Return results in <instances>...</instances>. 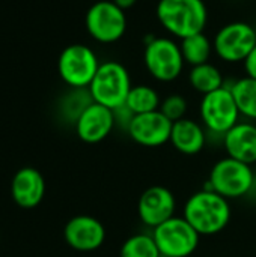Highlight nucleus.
Here are the masks:
<instances>
[{
    "mask_svg": "<svg viewBox=\"0 0 256 257\" xmlns=\"http://www.w3.org/2000/svg\"><path fill=\"white\" fill-rule=\"evenodd\" d=\"M161 96L160 93L148 84H136L131 87L125 105L134 113V114H143L160 110Z\"/></svg>",
    "mask_w": 256,
    "mask_h": 257,
    "instance_id": "21",
    "label": "nucleus"
},
{
    "mask_svg": "<svg viewBox=\"0 0 256 257\" xmlns=\"http://www.w3.org/2000/svg\"><path fill=\"white\" fill-rule=\"evenodd\" d=\"M161 257H190L199 247L201 235L184 217H172L151 230Z\"/></svg>",
    "mask_w": 256,
    "mask_h": 257,
    "instance_id": "9",
    "label": "nucleus"
},
{
    "mask_svg": "<svg viewBox=\"0 0 256 257\" xmlns=\"http://www.w3.org/2000/svg\"><path fill=\"white\" fill-rule=\"evenodd\" d=\"M155 15L161 27L178 39L202 33L208 24L204 0H158Z\"/></svg>",
    "mask_w": 256,
    "mask_h": 257,
    "instance_id": "2",
    "label": "nucleus"
},
{
    "mask_svg": "<svg viewBox=\"0 0 256 257\" xmlns=\"http://www.w3.org/2000/svg\"><path fill=\"white\" fill-rule=\"evenodd\" d=\"M222 143L226 157L253 166L256 164V125L252 122H238L223 137Z\"/></svg>",
    "mask_w": 256,
    "mask_h": 257,
    "instance_id": "16",
    "label": "nucleus"
},
{
    "mask_svg": "<svg viewBox=\"0 0 256 257\" xmlns=\"http://www.w3.org/2000/svg\"><path fill=\"white\" fill-rule=\"evenodd\" d=\"M174 122L160 110L136 114L127 130L130 139L143 148H160L170 142Z\"/></svg>",
    "mask_w": 256,
    "mask_h": 257,
    "instance_id": "12",
    "label": "nucleus"
},
{
    "mask_svg": "<svg viewBox=\"0 0 256 257\" xmlns=\"http://www.w3.org/2000/svg\"><path fill=\"white\" fill-rule=\"evenodd\" d=\"M180 47L184 62L190 66L208 63L211 54L214 53L213 39H210L205 32L180 39Z\"/></svg>",
    "mask_w": 256,
    "mask_h": 257,
    "instance_id": "19",
    "label": "nucleus"
},
{
    "mask_svg": "<svg viewBox=\"0 0 256 257\" xmlns=\"http://www.w3.org/2000/svg\"><path fill=\"white\" fill-rule=\"evenodd\" d=\"M187 110L189 104L187 99L180 95V93H170L166 98L161 99L160 104V111L170 120V122H178L184 117H187Z\"/></svg>",
    "mask_w": 256,
    "mask_h": 257,
    "instance_id": "24",
    "label": "nucleus"
},
{
    "mask_svg": "<svg viewBox=\"0 0 256 257\" xmlns=\"http://www.w3.org/2000/svg\"><path fill=\"white\" fill-rule=\"evenodd\" d=\"M255 182L256 175L250 164L225 157L211 167L204 188L234 200L247 196L253 190Z\"/></svg>",
    "mask_w": 256,
    "mask_h": 257,
    "instance_id": "3",
    "label": "nucleus"
},
{
    "mask_svg": "<svg viewBox=\"0 0 256 257\" xmlns=\"http://www.w3.org/2000/svg\"><path fill=\"white\" fill-rule=\"evenodd\" d=\"M101 62L97 53L84 44H71L62 50L57 59V72L71 89H88Z\"/></svg>",
    "mask_w": 256,
    "mask_h": 257,
    "instance_id": "7",
    "label": "nucleus"
},
{
    "mask_svg": "<svg viewBox=\"0 0 256 257\" xmlns=\"http://www.w3.org/2000/svg\"><path fill=\"white\" fill-rule=\"evenodd\" d=\"M143 63L148 74L160 83L175 81L186 66L180 42L167 36H157L146 42Z\"/></svg>",
    "mask_w": 256,
    "mask_h": 257,
    "instance_id": "5",
    "label": "nucleus"
},
{
    "mask_svg": "<svg viewBox=\"0 0 256 257\" xmlns=\"http://www.w3.org/2000/svg\"><path fill=\"white\" fill-rule=\"evenodd\" d=\"M74 128L81 142L88 145L101 143L116 128L113 110L98 102H92L77 119Z\"/></svg>",
    "mask_w": 256,
    "mask_h": 257,
    "instance_id": "14",
    "label": "nucleus"
},
{
    "mask_svg": "<svg viewBox=\"0 0 256 257\" xmlns=\"http://www.w3.org/2000/svg\"><path fill=\"white\" fill-rule=\"evenodd\" d=\"M256 47V29L246 21H232L222 26L214 38L216 56L226 63H244Z\"/></svg>",
    "mask_w": 256,
    "mask_h": 257,
    "instance_id": "8",
    "label": "nucleus"
},
{
    "mask_svg": "<svg viewBox=\"0 0 256 257\" xmlns=\"http://www.w3.org/2000/svg\"><path fill=\"white\" fill-rule=\"evenodd\" d=\"M113 114H115V123H116V126L118 128H124L125 131L128 130L133 117L136 116L125 104L121 105V107H118V108H115L113 110Z\"/></svg>",
    "mask_w": 256,
    "mask_h": 257,
    "instance_id": "25",
    "label": "nucleus"
},
{
    "mask_svg": "<svg viewBox=\"0 0 256 257\" xmlns=\"http://www.w3.org/2000/svg\"><path fill=\"white\" fill-rule=\"evenodd\" d=\"M11 196L17 206L23 209L39 206L45 196V179L42 173L33 167L20 169L12 178Z\"/></svg>",
    "mask_w": 256,
    "mask_h": 257,
    "instance_id": "15",
    "label": "nucleus"
},
{
    "mask_svg": "<svg viewBox=\"0 0 256 257\" xmlns=\"http://www.w3.org/2000/svg\"><path fill=\"white\" fill-rule=\"evenodd\" d=\"M234 99L237 102V107L240 110V114L246 119L256 120V80L244 75L241 78H237L229 86Z\"/></svg>",
    "mask_w": 256,
    "mask_h": 257,
    "instance_id": "20",
    "label": "nucleus"
},
{
    "mask_svg": "<svg viewBox=\"0 0 256 257\" xmlns=\"http://www.w3.org/2000/svg\"><path fill=\"white\" fill-rule=\"evenodd\" d=\"M119 257H161L151 233H134L124 241Z\"/></svg>",
    "mask_w": 256,
    "mask_h": 257,
    "instance_id": "23",
    "label": "nucleus"
},
{
    "mask_svg": "<svg viewBox=\"0 0 256 257\" xmlns=\"http://www.w3.org/2000/svg\"><path fill=\"white\" fill-rule=\"evenodd\" d=\"M189 84L201 95H207L226 86L222 71L211 62L192 66L189 71Z\"/></svg>",
    "mask_w": 256,
    "mask_h": 257,
    "instance_id": "18",
    "label": "nucleus"
},
{
    "mask_svg": "<svg viewBox=\"0 0 256 257\" xmlns=\"http://www.w3.org/2000/svg\"><path fill=\"white\" fill-rule=\"evenodd\" d=\"M243 65H244L246 75H249V77H252V78L256 80V47L255 50L252 51V54L247 57V60Z\"/></svg>",
    "mask_w": 256,
    "mask_h": 257,
    "instance_id": "26",
    "label": "nucleus"
},
{
    "mask_svg": "<svg viewBox=\"0 0 256 257\" xmlns=\"http://www.w3.org/2000/svg\"><path fill=\"white\" fill-rule=\"evenodd\" d=\"M131 87L133 84L128 69L121 62L107 60L101 62L88 89L94 102L115 110L125 104Z\"/></svg>",
    "mask_w": 256,
    "mask_h": 257,
    "instance_id": "4",
    "label": "nucleus"
},
{
    "mask_svg": "<svg viewBox=\"0 0 256 257\" xmlns=\"http://www.w3.org/2000/svg\"><path fill=\"white\" fill-rule=\"evenodd\" d=\"M94 102L89 89H71L60 101V114L72 125L81 116V113Z\"/></svg>",
    "mask_w": 256,
    "mask_h": 257,
    "instance_id": "22",
    "label": "nucleus"
},
{
    "mask_svg": "<svg viewBox=\"0 0 256 257\" xmlns=\"http://www.w3.org/2000/svg\"><path fill=\"white\" fill-rule=\"evenodd\" d=\"M240 110L229 86H223L214 92L202 95L199 102V117L208 134H214L222 139L240 122Z\"/></svg>",
    "mask_w": 256,
    "mask_h": 257,
    "instance_id": "6",
    "label": "nucleus"
},
{
    "mask_svg": "<svg viewBox=\"0 0 256 257\" xmlns=\"http://www.w3.org/2000/svg\"><path fill=\"white\" fill-rule=\"evenodd\" d=\"M208 142V131L205 126L190 117H184L174 122L170 133V145L174 149L183 155L192 157L201 154Z\"/></svg>",
    "mask_w": 256,
    "mask_h": 257,
    "instance_id": "17",
    "label": "nucleus"
},
{
    "mask_svg": "<svg viewBox=\"0 0 256 257\" xmlns=\"http://www.w3.org/2000/svg\"><path fill=\"white\" fill-rule=\"evenodd\" d=\"M255 29H256V23H255Z\"/></svg>",
    "mask_w": 256,
    "mask_h": 257,
    "instance_id": "28",
    "label": "nucleus"
},
{
    "mask_svg": "<svg viewBox=\"0 0 256 257\" xmlns=\"http://www.w3.org/2000/svg\"><path fill=\"white\" fill-rule=\"evenodd\" d=\"M63 238L72 250L91 253L103 247L106 241V227L92 215H75L65 224Z\"/></svg>",
    "mask_w": 256,
    "mask_h": 257,
    "instance_id": "13",
    "label": "nucleus"
},
{
    "mask_svg": "<svg viewBox=\"0 0 256 257\" xmlns=\"http://www.w3.org/2000/svg\"><path fill=\"white\" fill-rule=\"evenodd\" d=\"M175 194L164 185H151L139 197L137 215L140 221L151 230L175 217Z\"/></svg>",
    "mask_w": 256,
    "mask_h": 257,
    "instance_id": "11",
    "label": "nucleus"
},
{
    "mask_svg": "<svg viewBox=\"0 0 256 257\" xmlns=\"http://www.w3.org/2000/svg\"><path fill=\"white\" fill-rule=\"evenodd\" d=\"M127 15L112 0L95 2L86 12L84 26L89 36L100 44H115L127 32Z\"/></svg>",
    "mask_w": 256,
    "mask_h": 257,
    "instance_id": "10",
    "label": "nucleus"
},
{
    "mask_svg": "<svg viewBox=\"0 0 256 257\" xmlns=\"http://www.w3.org/2000/svg\"><path fill=\"white\" fill-rule=\"evenodd\" d=\"M183 217L201 236H214L223 232L231 223L232 208L228 199L204 188L186 200Z\"/></svg>",
    "mask_w": 256,
    "mask_h": 257,
    "instance_id": "1",
    "label": "nucleus"
},
{
    "mask_svg": "<svg viewBox=\"0 0 256 257\" xmlns=\"http://www.w3.org/2000/svg\"><path fill=\"white\" fill-rule=\"evenodd\" d=\"M116 6H119L122 11H127V9H131L136 3H137V0H112Z\"/></svg>",
    "mask_w": 256,
    "mask_h": 257,
    "instance_id": "27",
    "label": "nucleus"
}]
</instances>
